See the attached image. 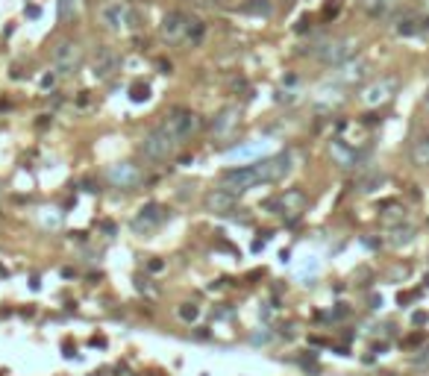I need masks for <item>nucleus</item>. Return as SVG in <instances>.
<instances>
[{
    "instance_id": "obj_1",
    "label": "nucleus",
    "mask_w": 429,
    "mask_h": 376,
    "mask_svg": "<svg viewBox=\"0 0 429 376\" xmlns=\"http://www.w3.org/2000/svg\"><path fill=\"white\" fill-rule=\"evenodd\" d=\"M162 126L177 138V144H185L188 138H194V135L203 129V118H200L197 112L185 109V106H177V109H171V112L165 115Z\"/></svg>"
},
{
    "instance_id": "obj_2",
    "label": "nucleus",
    "mask_w": 429,
    "mask_h": 376,
    "mask_svg": "<svg viewBox=\"0 0 429 376\" xmlns=\"http://www.w3.org/2000/svg\"><path fill=\"white\" fill-rule=\"evenodd\" d=\"M100 21L106 24V29L121 32V29H135L138 24V12L126 3V0H109L100 6Z\"/></svg>"
},
{
    "instance_id": "obj_3",
    "label": "nucleus",
    "mask_w": 429,
    "mask_h": 376,
    "mask_svg": "<svg viewBox=\"0 0 429 376\" xmlns=\"http://www.w3.org/2000/svg\"><path fill=\"white\" fill-rule=\"evenodd\" d=\"M177 138L159 124V126H153L147 135H144V141H141V153H144V159L147 162H165V159H171L174 153H177Z\"/></svg>"
},
{
    "instance_id": "obj_4",
    "label": "nucleus",
    "mask_w": 429,
    "mask_h": 376,
    "mask_svg": "<svg viewBox=\"0 0 429 376\" xmlns=\"http://www.w3.org/2000/svg\"><path fill=\"white\" fill-rule=\"evenodd\" d=\"M50 59H53L56 74H76V71L82 68V62H85V50H82L79 41H74V38H62V41L53 44Z\"/></svg>"
},
{
    "instance_id": "obj_5",
    "label": "nucleus",
    "mask_w": 429,
    "mask_h": 376,
    "mask_svg": "<svg viewBox=\"0 0 429 376\" xmlns=\"http://www.w3.org/2000/svg\"><path fill=\"white\" fill-rule=\"evenodd\" d=\"M253 168H256L259 182H279V179H285L291 174L294 165H291V156L288 153H277V156H268V159L253 162Z\"/></svg>"
},
{
    "instance_id": "obj_6",
    "label": "nucleus",
    "mask_w": 429,
    "mask_h": 376,
    "mask_svg": "<svg viewBox=\"0 0 429 376\" xmlns=\"http://www.w3.org/2000/svg\"><path fill=\"white\" fill-rule=\"evenodd\" d=\"M121 65H124L121 53H118L115 47H109V44H100V47L94 50V59H91V74H94L97 79H112V76L121 71Z\"/></svg>"
},
{
    "instance_id": "obj_7",
    "label": "nucleus",
    "mask_w": 429,
    "mask_h": 376,
    "mask_svg": "<svg viewBox=\"0 0 429 376\" xmlns=\"http://www.w3.org/2000/svg\"><path fill=\"white\" fill-rule=\"evenodd\" d=\"M106 179H109L115 188L132 191V188H138V185H141L144 174H141V168H138V165H132V162H115V165H109Z\"/></svg>"
},
{
    "instance_id": "obj_8",
    "label": "nucleus",
    "mask_w": 429,
    "mask_h": 376,
    "mask_svg": "<svg viewBox=\"0 0 429 376\" xmlns=\"http://www.w3.org/2000/svg\"><path fill=\"white\" fill-rule=\"evenodd\" d=\"M168 218H171V212H168L165 206H159V203H147V206H141V209H138V215L132 218V232L147 235V232L159 229Z\"/></svg>"
},
{
    "instance_id": "obj_9",
    "label": "nucleus",
    "mask_w": 429,
    "mask_h": 376,
    "mask_svg": "<svg viewBox=\"0 0 429 376\" xmlns=\"http://www.w3.org/2000/svg\"><path fill=\"white\" fill-rule=\"evenodd\" d=\"M221 185L235 191V194H244L250 191L253 185H259V176H256V168L253 165H238V168H229L221 174Z\"/></svg>"
},
{
    "instance_id": "obj_10",
    "label": "nucleus",
    "mask_w": 429,
    "mask_h": 376,
    "mask_svg": "<svg viewBox=\"0 0 429 376\" xmlns=\"http://www.w3.org/2000/svg\"><path fill=\"white\" fill-rule=\"evenodd\" d=\"M353 50H356V41L353 38H332V41H324L321 44L318 59L324 65H344V62H350Z\"/></svg>"
},
{
    "instance_id": "obj_11",
    "label": "nucleus",
    "mask_w": 429,
    "mask_h": 376,
    "mask_svg": "<svg viewBox=\"0 0 429 376\" xmlns=\"http://www.w3.org/2000/svg\"><path fill=\"white\" fill-rule=\"evenodd\" d=\"M203 206H206V212H212V215H229V212L238 206V194L221 185V188H212V191H206V197H203Z\"/></svg>"
},
{
    "instance_id": "obj_12",
    "label": "nucleus",
    "mask_w": 429,
    "mask_h": 376,
    "mask_svg": "<svg viewBox=\"0 0 429 376\" xmlns=\"http://www.w3.org/2000/svg\"><path fill=\"white\" fill-rule=\"evenodd\" d=\"M397 76H379V79H374L365 91H362V100L368 103V106H379V103H385L394 91H397Z\"/></svg>"
},
{
    "instance_id": "obj_13",
    "label": "nucleus",
    "mask_w": 429,
    "mask_h": 376,
    "mask_svg": "<svg viewBox=\"0 0 429 376\" xmlns=\"http://www.w3.org/2000/svg\"><path fill=\"white\" fill-rule=\"evenodd\" d=\"M185 21H188V15H182L179 9L165 12V15H162V24H159L162 38H165V41H182V35H185Z\"/></svg>"
},
{
    "instance_id": "obj_14",
    "label": "nucleus",
    "mask_w": 429,
    "mask_h": 376,
    "mask_svg": "<svg viewBox=\"0 0 429 376\" xmlns=\"http://www.w3.org/2000/svg\"><path fill=\"white\" fill-rule=\"evenodd\" d=\"M368 71H371V65L368 62H344L341 65V71L335 74V79H341V82H359V79H365L368 76Z\"/></svg>"
},
{
    "instance_id": "obj_15",
    "label": "nucleus",
    "mask_w": 429,
    "mask_h": 376,
    "mask_svg": "<svg viewBox=\"0 0 429 376\" xmlns=\"http://www.w3.org/2000/svg\"><path fill=\"white\" fill-rule=\"evenodd\" d=\"M235 121H238V109H235V106H227V109L212 121V132H215V135H227V132L235 126Z\"/></svg>"
},
{
    "instance_id": "obj_16",
    "label": "nucleus",
    "mask_w": 429,
    "mask_h": 376,
    "mask_svg": "<svg viewBox=\"0 0 429 376\" xmlns=\"http://www.w3.org/2000/svg\"><path fill=\"white\" fill-rule=\"evenodd\" d=\"M191 47L194 44H203V38H206V21H200V18H188L185 21V35H182Z\"/></svg>"
},
{
    "instance_id": "obj_17",
    "label": "nucleus",
    "mask_w": 429,
    "mask_h": 376,
    "mask_svg": "<svg viewBox=\"0 0 429 376\" xmlns=\"http://www.w3.org/2000/svg\"><path fill=\"white\" fill-rule=\"evenodd\" d=\"M241 12L253 15V18H271L274 15V0H244Z\"/></svg>"
},
{
    "instance_id": "obj_18",
    "label": "nucleus",
    "mask_w": 429,
    "mask_h": 376,
    "mask_svg": "<svg viewBox=\"0 0 429 376\" xmlns=\"http://www.w3.org/2000/svg\"><path fill=\"white\" fill-rule=\"evenodd\" d=\"M424 26H421V18L415 15V12H406L400 21H397V35H403V38H412V35H418Z\"/></svg>"
},
{
    "instance_id": "obj_19",
    "label": "nucleus",
    "mask_w": 429,
    "mask_h": 376,
    "mask_svg": "<svg viewBox=\"0 0 429 376\" xmlns=\"http://www.w3.org/2000/svg\"><path fill=\"white\" fill-rule=\"evenodd\" d=\"M412 162L418 168H429V132L418 135V141L412 144Z\"/></svg>"
},
{
    "instance_id": "obj_20",
    "label": "nucleus",
    "mask_w": 429,
    "mask_h": 376,
    "mask_svg": "<svg viewBox=\"0 0 429 376\" xmlns=\"http://www.w3.org/2000/svg\"><path fill=\"white\" fill-rule=\"evenodd\" d=\"M412 238H415V226H391L388 229V244L391 247H406V244H412Z\"/></svg>"
},
{
    "instance_id": "obj_21",
    "label": "nucleus",
    "mask_w": 429,
    "mask_h": 376,
    "mask_svg": "<svg viewBox=\"0 0 429 376\" xmlns=\"http://www.w3.org/2000/svg\"><path fill=\"white\" fill-rule=\"evenodd\" d=\"M129 100H132V103H147V100H150V85L141 82V79H135V82L129 85Z\"/></svg>"
},
{
    "instance_id": "obj_22",
    "label": "nucleus",
    "mask_w": 429,
    "mask_h": 376,
    "mask_svg": "<svg viewBox=\"0 0 429 376\" xmlns=\"http://www.w3.org/2000/svg\"><path fill=\"white\" fill-rule=\"evenodd\" d=\"M382 182H385V174H382V171H371V174H365V176L359 179V188H362V191H374V188L382 185Z\"/></svg>"
},
{
    "instance_id": "obj_23",
    "label": "nucleus",
    "mask_w": 429,
    "mask_h": 376,
    "mask_svg": "<svg viewBox=\"0 0 429 376\" xmlns=\"http://www.w3.org/2000/svg\"><path fill=\"white\" fill-rule=\"evenodd\" d=\"M76 3H79V0H56V15H59L62 24L71 21V18L76 15Z\"/></svg>"
},
{
    "instance_id": "obj_24",
    "label": "nucleus",
    "mask_w": 429,
    "mask_h": 376,
    "mask_svg": "<svg viewBox=\"0 0 429 376\" xmlns=\"http://www.w3.org/2000/svg\"><path fill=\"white\" fill-rule=\"evenodd\" d=\"M179 318L188 321V324L197 321V318H200V306H197V303H182V306H179Z\"/></svg>"
},
{
    "instance_id": "obj_25",
    "label": "nucleus",
    "mask_w": 429,
    "mask_h": 376,
    "mask_svg": "<svg viewBox=\"0 0 429 376\" xmlns=\"http://www.w3.org/2000/svg\"><path fill=\"white\" fill-rule=\"evenodd\" d=\"M338 12H341V0H329V3H327V9H324V21L335 18Z\"/></svg>"
},
{
    "instance_id": "obj_26",
    "label": "nucleus",
    "mask_w": 429,
    "mask_h": 376,
    "mask_svg": "<svg viewBox=\"0 0 429 376\" xmlns=\"http://www.w3.org/2000/svg\"><path fill=\"white\" fill-rule=\"evenodd\" d=\"M156 68H159V74H174L171 59H156Z\"/></svg>"
},
{
    "instance_id": "obj_27",
    "label": "nucleus",
    "mask_w": 429,
    "mask_h": 376,
    "mask_svg": "<svg viewBox=\"0 0 429 376\" xmlns=\"http://www.w3.org/2000/svg\"><path fill=\"white\" fill-rule=\"evenodd\" d=\"M53 82H56V74H53V71L41 76V88H53Z\"/></svg>"
},
{
    "instance_id": "obj_28",
    "label": "nucleus",
    "mask_w": 429,
    "mask_h": 376,
    "mask_svg": "<svg viewBox=\"0 0 429 376\" xmlns=\"http://www.w3.org/2000/svg\"><path fill=\"white\" fill-rule=\"evenodd\" d=\"M397 300H400V306H406V303H412V300H418V291H406V294H400Z\"/></svg>"
},
{
    "instance_id": "obj_29",
    "label": "nucleus",
    "mask_w": 429,
    "mask_h": 376,
    "mask_svg": "<svg viewBox=\"0 0 429 376\" xmlns=\"http://www.w3.org/2000/svg\"><path fill=\"white\" fill-rule=\"evenodd\" d=\"M306 29H312V18H309V15L300 18V24H297V32H306Z\"/></svg>"
},
{
    "instance_id": "obj_30",
    "label": "nucleus",
    "mask_w": 429,
    "mask_h": 376,
    "mask_svg": "<svg viewBox=\"0 0 429 376\" xmlns=\"http://www.w3.org/2000/svg\"><path fill=\"white\" fill-rule=\"evenodd\" d=\"M188 3H194V6H221L224 0H188Z\"/></svg>"
},
{
    "instance_id": "obj_31",
    "label": "nucleus",
    "mask_w": 429,
    "mask_h": 376,
    "mask_svg": "<svg viewBox=\"0 0 429 376\" xmlns=\"http://www.w3.org/2000/svg\"><path fill=\"white\" fill-rule=\"evenodd\" d=\"M38 15H41L38 6H26V18H38Z\"/></svg>"
},
{
    "instance_id": "obj_32",
    "label": "nucleus",
    "mask_w": 429,
    "mask_h": 376,
    "mask_svg": "<svg viewBox=\"0 0 429 376\" xmlns=\"http://www.w3.org/2000/svg\"><path fill=\"white\" fill-rule=\"evenodd\" d=\"M412 321H415L418 326H421V324H427V312H415V318H412Z\"/></svg>"
},
{
    "instance_id": "obj_33",
    "label": "nucleus",
    "mask_w": 429,
    "mask_h": 376,
    "mask_svg": "<svg viewBox=\"0 0 429 376\" xmlns=\"http://www.w3.org/2000/svg\"><path fill=\"white\" fill-rule=\"evenodd\" d=\"M162 268H165V265H162L159 259H153V262H150V271H162Z\"/></svg>"
},
{
    "instance_id": "obj_34",
    "label": "nucleus",
    "mask_w": 429,
    "mask_h": 376,
    "mask_svg": "<svg viewBox=\"0 0 429 376\" xmlns=\"http://www.w3.org/2000/svg\"><path fill=\"white\" fill-rule=\"evenodd\" d=\"M421 26H424V29H429V15H424V18H421Z\"/></svg>"
}]
</instances>
